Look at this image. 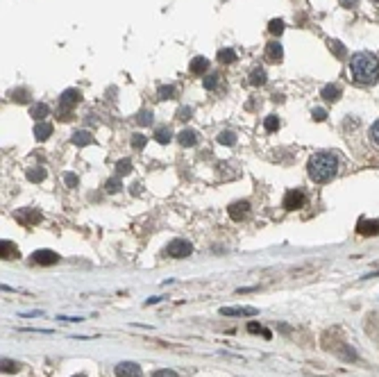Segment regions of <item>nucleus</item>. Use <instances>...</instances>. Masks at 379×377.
Returning a JSON list of instances; mask_svg holds the SVG:
<instances>
[{
    "label": "nucleus",
    "mask_w": 379,
    "mask_h": 377,
    "mask_svg": "<svg viewBox=\"0 0 379 377\" xmlns=\"http://www.w3.org/2000/svg\"><path fill=\"white\" fill-rule=\"evenodd\" d=\"M82 100V93L78 91V89H66L64 93L60 96V107H57V116L62 118V121H68L70 118V112H73V107Z\"/></svg>",
    "instance_id": "7ed1b4c3"
},
{
    "label": "nucleus",
    "mask_w": 379,
    "mask_h": 377,
    "mask_svg": "<svg viewBox=\"0 0 379 377\" xmlns=\"http://www.w3.org/2000/svg\"><path fill=\"white\" fill-rule=\"evenodd\" d=\"M350 71L359 84H374L379 80V62L372 53H354L350 57Z\"/></svg>",
    "instance_id": "f257e3e1"
},
{
    "label": "nucleus",
    "mask_w": 379,
    "mask_h": 377,
    "mask_svg": "<svg viewBox=\"0 0 379 377\" xmlns=\"http://www.w3.org/2000/svg\"><path fill=\"white\" fill-rule=\"evenodd\" d=\"M170 139H172L170 128H159L157 132H154V141H157V143H162V146H166V143H170Z\"/></svg>",
    "instance_id": "aec40b11"
},
{
    "label": "nucleus",
    "mask_w": 379,
    "mask_h": 377,
    "mask_svg": "<svg viewBox=\"0 0 379 377\" xmlns=\"http://www.w3.org/2000/svg\"><path fill=\"white\" fill-rule=\"evenodd\" d=\"M114 372H116V377H141V366L132 361H120L116 363Z\"/></svg>",
    "instance_id": "423d86ee"
},
{
    "label": "nucleus",
    "mask_w": 379,
    "mask_h": 377,
    "mask_svg": "<svg viewBox=\"0 0 379 377\" xmlns=\"http://www.w3.org/2000/svg\"><path fill=\"white\" fill-rule=\"evenodd\" d=\"M50 134H52V125H50V123L41 121V123H36L34 125V139L36 141H46Z\"/></svg>",
    "instance_id": "dca6fc26"
},
{
    "label": "nucleus",
    "mask_w": 379,
    "mask_h": 377,
    "mask_svg": "<svg viewBox=\"0 0 379 377\" xmlns=\"http://www.w3.org/2000/svg\"><path fill=\"white\" fill-rule=\"evenodd\" d=\"M2 370H7V372H18V363L16 361H12V359H2Z\"/></svg>",
    "instance_id": "473e14b6"
},
{
    "label": "nucleus",
    "mask_w": 379,
    "mask_h": 377,
    "mask_svg": "<svg viewBox=\"0 0 379 377\" xmlns=\"http://www.w3.org/2000/svg\"><path fill=\"white\" fill-rule=\"evenodd\" d=\"M44 177H46L44 168H32V171H28V180H30V182H41Z\"/></svg>",
    "instance_id": "c756f323"
},
{
    "label": "nucleus",
    "mask_w": 379,
    "mask_h": 377,
    "mask_svg": "<svg viewBox=\"0 0 379 377\" xmlns=\"http://www.w3.org/2000/svg\"><path fill=\"white\" fill-rule=\"evenodd\" d=\"M218 62H220V64H234V62H236V53L232 48L218 50Z\"/></svg>",
    "instance_id": "6ab92c4d"
},
{
    "label": "nucleus",
    "mask_w": 379,
    "mask_h": 377,
    "mask_svg": "<svg viewBox=\"0 0 379 377\" xmlns=\"http://www.w3.org/2000/svg\"><path fill=\"white\" fill-rule=\"evenodd\" d=\"M268 30H270L272 35L280 37L282 32H284V21H282V19H272L270 23H268Z\"/></svg>",
    "instance_id": "a878e982"
},
{
    "label": "nucleus",
    "mask_w": 379,
    "mask_h": 377,
    "mask_svg": "<svg viewBox=\"0 0 379 377\" xmlns=\"http://www.w3.org/2000/svg\"><path fill=\"white\" fill-rule=\"evenodd\" d=\"M320 96H322L327 103H336V100L340 98V87H336V84H327V87H322Z\"/></svg>",
    "instance_id": "2eb2a0df"
},
{
    "label": "nucleus",
    "mask_w": 379,
    "mask_h": 377,
    "mask_svg": "<svg viewBox=\"0 0 379 377\" xmlns=\"http://www.w3.org/2000/svg\"><path fill=\"white\" fill-rule=\"evenodd\" d=\"M191 243L188 241H172V243H168V255L170 257H175V259H182V257H186V255H191Z\"/></svg>",
    "instance_id": "0eeeda50"
},
{
    "label": "nucleus",
    "mask_w": 379,
    "mask_h": 377,
    "mask_svg": "<svg viewBox=\"0 0 379 377\" xmlns=\"http://www.w3.org/2000/svg\"><path fill=\"white\" fill-rule=\"evenodd\" d=\"M128 173H132V162H130V159H118V164H116V175L123 177V175H128Z\"/></svg>",
    "instance_id": "5701e85b"
},
{
    "label": "nucleus",
    "mask_w": 379,
    "mask_h": 377,
    "mask_svg": "<svg viewBox=\"0 0 379 377\" xmlns=\"http://www.w3.org/2000/svg\"><path fill=\"white\" fill-rule=\"evenodd\" d=\"M178 141H180V146H184V148H193L198 143V132H193V130H182V132L178 134Z\"/></svg>",
    "instance_id": "ddd939ff"
},
{
    "label": "nucleus",
    "mask_w": 379,
    "mask_h": 377,
    "mask_svg": "<svg viewBox=\"0 0 379 377\" xmlns=\"http://www.w3.org/2000/svg\"><path fill=\"white\" fill-rule=\"evenodd\" d=\"M304 202H306L304 193H302L300 189H293V191H288L284 196V209L296 211V209H300V207H304Z\"/></svg>",
    "instance_id": "20e7f679"
},
{
    "label": "nucleus",
    "mask_w": 379,
    "mask_h": 377,
    "mask_svg": "<svg viewBox=\"0 0 379 377\" xmlns=\"http://www.w3.org/2000/svg\"><path fill=\"white\" fill-rule=\"evenodd\" d=\"M48 112H50V109H48V105L39 103V105H34V107L30 109V116H34L36 121H44V118L48 116Z\"/></svg>",
    "instance_id": "412c9836"
},
{
    "label": "nucleus",
    "mask_w": 379,
    "mask_h": 377,
    "mask_svg": "<svg viewBox=\"0 0 379 377\" xmlns=\"http://www.w3.org/2000/svg\"><path fill=\"white\" fill-rule=\"evenodd\" d=\"M314 118H316V121H325L327 112H325V109H314Z\"/></svg>",
    "instance_id": "4c0bfd02"
},
{
    "label": "nucleus",
    "mask_w": 379,
    "mask_h": 377,
    "mask_svg": "<svg viewBox=\"0 0 379 377\" xmlns=\"http://www.w3.org/2000/svg\"><path fill=\"white\" fill-rule=\"evenodd\" d=\"M218 143H222V146H234V143H236V134L234 132H220L218 134Z\"/></svg>",
    "instance_id": "393cba45"
},
{
    "label": "nucleus",
    "mask_w": 379,
    "mask_h": 377,
    "mask_svg": "<svg viewBox=\"0 0 379 377\" xmlns=\"http://www.w3.org/2000/svg\"><path fill=\"white\" fill-rule=\"evenodd\" d=\"M250 84H252V87H264V84H266V71H264V69H252Z\"/></svg>",
    "instance_id": "a211bd4d"
},
{
    "label": "nucleus",
    "mask_w": 379,
    "mask_h": 377,
    "mask_svg": "<svg viewBox=\"0 0 379 377\" xmlns=\"http://www.w3.org/2000/svg\"><path fill=\"white\" fill-rule=\"evenodd\" d=\"M266 59H268V62H272V64L282 62V59H284V48H282V44L270 41V44L266 46Z\"/></svg>",
    "instance_id": "1a4fd4ad"
},
{
    "label": "nucleus",
    "mask_w": 379,
    "mask_h": 377,
    "mask_svg": "<svg viewBox=\"0 0 379 377\" xmlns=\"http://www.w3.org/2000/svg\"><path fill=\"white\" fill-rule=\"evenodd\" d=\"M146 143H148L146 134H132V148H134V150H143V148H146Z\"/></svg>",
    "instance_id": "bb28decb"
},
{
    "label": "nucleus",
    "mask_w": 379,
    "mask_h": 377,
    "mask_svg": "<svg viewBox=\"0 0 379 377\" xmlns=\"http://www.w3.org/2000/svg\"><path fill=\"white\" fill-rule=\"evenodd\" d=\"M218 73H209L207 78H204V89H207V91H214V89L218 87Z\"/></svg>",
    "instance_id": "c85d7f7f"
},
{
    "label": "nucleus",
    "mask_w": 379,
    "mask_h": 377,
    "mask_svg": "<svg viewBox=\"0 0 379 377\" xmlns=\"http://www.w3.org/2000/svg\"><path fill=\"white\" fill-rule=\"evenodd\" d=\"M356 3H359V0H340L343 7H356Z\"/></svg>",
    "instance_id": "ea45409f"
},
{
    "label": "nucleus",
    "mask_w": 379,
    "mask_h": 377,
    "mask_svg": "<svg viewBox=\"0 0 379 377\" xmlns=\"http://www.w3.org/2000/svg\"><path fill=\"white\" fill-rule=\"evenodd\" d=\"M259 309L254 307H222L220 316H256Z\"/></svg>",
    "instance_id": "6e6552de"
},
{
    "label": "nucleus",
    "mask_w": 379,
    "mask_h": 377,
    "mask_svg": "<svg viewBox=\"0 0 379 377\" xmlns=\"http://www.w3.org/2000/svg\"><path fill=\"white\" fill-rule=\"evenodd\" d=\"M330 48L334 50L336 57H345V48H343V44H340V41H330Z\"/></svg>",
    "instance_id": "72a5a7b5"
},
{
    "label": "nucleus",
    "mask_w": 379,
    "mask_h": 377,
    "mask_svg": "<svg viewBox=\"0 0 379 377\" xmlns=\"http://www.w3.org/2000/svg\"><path fill=\"white\" fill-rule=\"evenodd\" d=\"M30 261L32 264H36V266H52V264L60 261V255L52 252V250H36L34 255L30 257Z\"/></svg>",
    "instance_id": "39448f33"
},
{
    "label": "nucleus",
    "mask_w": 379,
    "mask_h": 377,
    "mask_svg": "<svg viewBox=\"0 0 379 377\" xmlns=\"http://www.w3.org/2000/svg\"><path fill=\"white\" fill-rule=\"evenodd\" d=\"M150 377H178V372L170 370V368H162V370H154Z\"/></svg>",
    "instance_id": "f704fd0d"
},
{
    "label": "nucleus",
    "mask_w": 379,
    "mask_h": 377,
    "mask_svg": "<svg viewBox=\"0 0 379 377\" xmlns=\"http://www.w3.org/2000/svg\"><path fill=\"white\" fill-rule=\"evenodd\" d=\"M370 141H372L374 146L379 148V121H374L372 128H370Z\"/></svg>",
    "instance_id": "2f4dec72"
},
{
    "label": "nucleus",
    "mask_w": 379,
    "mask_h": 377,
    "mask_svg": "<svg viewBox=\"0 0 379 377\" xmlns=\"http://www.w3.org/2000/svg\"><path fill=\"white\" fill-rule=\"evenodd\" d=\"M264 128H266V132H275V130L280 128V118H277V116H266V121H264Z\"/></svg>",
    "instance_id": "cd10ccee"
},
{
    "label": "nucleus",
    "mask_w": 379,
    "mask_h": 377,
    "mask_svg": "<svg viewBox=\"0 0 379 377\" xmlns=\"http://www.w3.org/2000/svg\"><path fill=\"white\" fill-rule=\"evenodd\" d=\"M70 141H73V146L84 148V146H91V143H94V137H91L89 132H84V130H82V132H75Z\"/></svg>",
    "instance_id": "f3484780"
},
{
    "label": "nucleus",
    "mask_w": 379,
    "mask_h": 377,
    "mask_svg": "<svg viewBox=\"0 0 379 377\" xmlns=\"http://www.w3.org/2000/svg\"><path fill=\"white\" fill-rule=\"evenodd\" d=\"M372 3H377V5H379V0H372Z\"/></svg>",
    "instance_id": "79ce46f5"
},
{
    "label": "nucleus",
    "mask_w": 379,
    "mask_h": 377,
    "mask_svg": "<svg viewBox=\"0 0 379 377\" xmlns=\"http://www.w3.org/2000/svg\"><path fill=\"white\" fill-rule=\"evenodd\" d=\"M66 184H68V186H75V184H78V177L68 173V175H66Z\"/></svg>",
    "instance_id": "58836bf2"
},
{
    "label": "nucleus",
    "mask_w": 379,
    "mask_h": 377,
    "mask_svg": "<svg viewBox=\"0 0 379 377\" xmlns=\"http://www.w3.org/2000/svg\"><path fill=\"white\" fill-rule=\"evenodd\" d=\"M356 230L364 236H374V234H379V221H361Z\"/></svg>",
    "instance_id": "4468645a"
},
{
    "label": "nucleus",
    "mask_w": 379,
    "mask_h": 377,
    "mask_svg": "<svg viewBox=\"0 0 379 377\" xmlns=\"http://www.w3.org/2000/svg\"><path fill=\"white\" fill-rule=\"evenodd\" d=\"M248 211H250V205H248L246 200L234 202V205L230 207V216H232V218H234V221H241V218H246V216H248Z\"/></svg>",
    "instance_id": "9b49d317"
},
{
    "label": "nucleus",
    "mask_w": 379,
    "mask_h": 377,
    "mask_svg": "<svg viewBox=\"0 0 379 377\" xmlns=\"http://www.w3.org/2000/svg\"><path fill=\"white\" fill-rule=\"evenodd\" d=\"M104 189H107L109 193H116V191H120V177H112V180L104 184Z\"/></svg>",
    "instance_id": "7c9ffc66"
},
{
    "label": "nucleus",
    "mask_w": 379,
    "mask_h": 377,
    "mask_svg": "<svg viewBox=\"0 0 379 377\" xmlns=\"http://www.w3.org/2000/svg\"><path fill=\"white\" fill-rule=\"evenodd\" d=\"M73 377H86V375H82V372H80V375H73Z\"/></svg>",
    "instance_id": "a19ab883"
},
{
    "label": "nucleus",
    "mask_w": 379,
    "mask_h": 377,
    "mask_svg": "<svg viewBox=\"0 0 379 377\" xmlns=\"http://www.w3.org/2000/svg\"><path fill=\"white\" fill-rule=\"evenodd\" d=\"M191 114H193L191 107H180L178 109V118H180V121H188V118H191Z\"/></svg>",
    "instance_id": "c9c22d12"
},
{
    "label": "nucleus",
    "mask_w": 379,
    "mask_h": 377,
    "mask_svg": "<svg viewBox=\"0 0 379 377\" xmlns=\"http://www.w3.org/2000/svg\"><path fill=\"white\" fill-rule=\"evenodd\" d=\"M175 87H170V84H164V87H159V91H157V96H159V100H172L175 98Z\"/></svg>",
    "instance_id": "4be33fe9"
},
{
    "label": "nucleus",
    "mask_w": 379,
    "mask_h": 377,
    "mask_svg": "<svg viewBox=\"0 0 379 377\" xmlns=\"http://www.w3.org/2000/svg\"><path fill=\"white\" fill-rule=\"evenodd\" d=\"M136 123L138 125H150V123H152V112H150V109H141V112L136 114Z\"/></svg>",
    "instance_id": "b1692460"
},
{
    "label": "nucleus",
    "mask_w": 379,
    "mask_h": 377,
    "mask_svg": "<svg viewBox=\"0 0 379 377\" xmlns=\"http://www.w3.org/2000/svg\"><path fill=\"white\" fill-rule=\"evenodd\" d=\"M306 171H309V177L318 184H325L338 171V157L334 152H316V155L309 157L306 162Z\"/></svg>",
    "instance_id": "f03ea898"
},
{
    "label": "nucleus",
    "mask_w": 379,
    "mask_h": 377,
    "mask_svg": "<svg viewBox=\"0 0 379 377\" xmlns=\"http://www.w3.org/2000/svg\"><path fill=\"white\" fill-rule=\"evenodd\" d=\"M0 257H2V259H16V257H18V250H16V245L12 243V241H0Z\"/></svg>",
    "instance_id": "f8f14e48"
},
{
    "label": "nucleus",
    "mask_w": 379,
    "mask_h": 377,
    "mask_svg": "<svg viewBox=\"0 0 379 377\" xmlns=\"http://www.w3.org/2000/svg\"><path fill=\"white\" fill-rule=\"evenodd\" d=\"M248 332H250V334H256V332H264V327H261L256 320H250V323H248Z\"/></svg>",
    "instance_id": "e433bc0d"
},
{
    "label": "nucleus",
    "mask_w": 379,
    "mask_h": 377,
    "mask_svg": "<svg viewBox=\"0 0 379 377\" xmlns=\"http://www.w3.org/2000/svg\"><path fill=\"white\" fill-rule=\"evenodd\" d=\"M188 71L193 75H204L209 71V59L207 57H193L191 64H188Z\"/></svg>",
    "instance_id": "9d476101"
}]
</instances>
